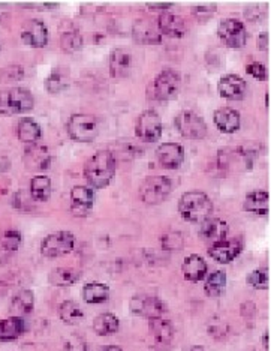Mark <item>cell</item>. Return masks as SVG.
Here are the masks:
<instances>
[{
    "label": "cell",
    "instance_id": "cell-1",
    "mask_svg": "<svg viewBox=\"0 0 271 351\" xmlns=\"http://www.w3.org/2000/svg\"><path fill=\"white\" fill-rule=\"evenodd\" d=\"M116 158L109 150H99L87 159L84 165V178L90 188H107L116 174Z\"/></svg>",
    "mask_w": 271,
    "mask_h": 351
},
{
    "label": "cell",
    "instance_id": "cell-2",
    "mask_svg": "<svg viewBox=\"0 0 271 351\" xmlns=\"http://www.w3.org/2000/svg\"><path fill=\"white\" fill-rule=\"evenodd\" d=\"M179 212L183 219L194 222V224H201L207 218L211 217L213 203L209 195L201 193V191H189L180 198Z\"/></svg>",
    "mask_w": 271,
    "mask_h": 351
},
{
    "label": "cell",
    "instance_id": "cell-3",
    "mask_svg": "<svg viewBox=\"0 0 271 351\" xmlns=\"http://www.w3.org/2000/svg\"><path fill=\"white\" fill-rule=\"evenodd\" d=\"M35 106L34 95L23 87L0 90V114L14 116L18 113H26Z\"/></svg>",
    "mask_w": 271,
    "mask_h": 351
},
{
    "label": "cell",
    "instance_id": "cell-4",
    "mask_svg": "<svg viewBox=\"0 0 271 351\" xmlns=\"http://www.w3.org/2000/svg\"><path fill=\"white\" fill-rule=\"evenodd\" d=\"M172 191V182L166 176H149L140 185V198L142 203L156 206L164 203Z\"/></svg>",
    "mask_w": 271,
    "mask_h": 351
},
{
    "label": "cell",
    "instance_id": "cell-5",
    "mask_svg": "<svg viewBox=\"0 0 271 351\" xmlns=\"http://www.w3.org/2000/svg\"><path fill=\"white\" fill-rule=\"evenodd\" d=\"M66 130L69 137L78 143H90L98 137V121L90 114L77 113L69 117Z\"/></svg>",
    "mask_w": 271,
    "mask_h": 351
},
{
    "label": "cell",
    "instance_id": "cell-6",
    "mask_svg": "<svg viewBox=\"0 0 271 351\" xmlns=\"http://www.w3.org/2000/svg\"><path fill=\"white\" fill-rule=\"evenodd\" d=\"M175 130L188 140H203L207 135L204 119L190 110H183L174 119Z\"/></svg>",
    "mask_w": 271,
    "mask_h": 351
},
{
    "label": "cell",
    "instance_id": "cell-7",
    "mask_svg": "<svg viewBox=\"0 0 271 351\" xmlns=\"http://www.w3.org/2000/svg\"><path fill=\"white\" fill-rule=\"evenodd\" d=\"M75 237L70 231H55L41 242V254L47 258H59L73 252Z\"/></svg>",
    "mask_w": 271,
    "mask_h": 351
},
{
    "label": "cell",
    "instance_id": "cell-8",
    "mask_svg": "<svg viewBox=\"0 0 271 351\" xmlns=\"http://www.w3.org/2000/svg\"><path fill=\"white\" fill-rule=\"evenodd\" d=\"M162 119L153 110H146L144 113H141L137 125H135V134H137V137L144 143L159 141L162 137Z\"/></svg>",
    "mask_w": 271,
    "mask_h": 351
},
{
    "label": "cell",
    "instance_id": "cell-9",
    "mask_svg": "<svg viewBox=\"0 0 271 351\" xmlns=\"http://www.w3.org/2000/svg\"><path fill=\"white\" fill-rule=\"evenodd\" d=\"M131 313L137 317L146 318V320H155V318L164 317L165 314V303L156 298L149 296V294H137L131 299L129 303Z\"/></svg>",
    "mask_w": 271,
    "mask_h": 351
},
{
    "label": "cell",
    "instance_id": "cell-10",
    "mask_svg": "<svg viewBox=\"0 0 271 351\" xmlns=\"http://www.w3.org/2000/svg\"><path fill=\"white\" fill-rule=\"evenodd\" d=\"M218 35L229 49H242L247 41V32L243 23L235 19H227L219 23Z\"/></svg>",
    "mask_w": 271,
    "mask_h": 351
},
{
    "label": "cell",
    "instance_id": "cell-11",
    "mask_svg": "<svg viewBox=\"0 0 271 351\" xmlns=\"http://www.w3.org/2000/svg\"><path fill=\"white\" fill-rule=\"evenodd\" d=\"M181 86V77L174 69H165L153 82V95L159 101H168L179 93Z\"/></svg>",
    "mask_w": 271,
    "mask_h": 351
},
{
    "label": "cell",
    "instance_id": "cell-12",
    "mask_svg": "<svg viewBox=\"0 0 271 351\" xmlns=\"http://www.w3.org/2000/svg\"><path fill=\"white\" fill-rule=\"evenodd\" d=\"M49 29H47L45 23L41 20H29L23 25L21 29V39L23 43L34 49H42L49 44Z\"/></svg>",
    "mask_w": 271,
    "mask_h": 351
},
{
    "label": "cell",
    "instance_id": "cell-13",
    "mask_svg": "<svg viewBox=\"0 0 271 351\" xmlns=\"http://www.w3.org/2000/svg\"><path fill=\"white\" fill-rule=\"evenodd\" d=\"M132 38L135 43L142 45H157L162 43V34L157 27V23L147 19L135 21L132 27Z\"/></svg>",
    "mask_w": 271,
    "mask_h": 351
},
{
    "label": "cell",
    "instance_id": "cell-14",
    "mask_svg": "<svg viewBox=\"0 0 271 351\" xmlns=\"http://www.w3.org/2000/svg\"><path fill=\"white\" fill-rule=\"evenodd\" d=\"M94 203V194L89 186H74L70 189V212L77 218L90 215Z\"/></svg>",
    "mask_w": 271,
    "mask_h": 351
},
{
    "label": "cell",
    "instance_id": "cell-15",
    "mask_svg": "<svg viewBox=\"0 0 271 351\" xmlns=\"http://www.w3.org/2000/svg\"><path fill=\"white\" fill-rule=\"evenodd\" d=\"M243 251V242L238 239H227V241L214 243L209 248V255L220 265L233 263Z\"/></svg>",
    "mask_w": 271,
    "mask_h": 351
},
{
    "label": "cell",
    "instance_id": "cell-16",
    "mask_svg": "<svg viewBox=\"0 0 271 351\" xmlns=\"http://www.w3.org/2000/svg\"><path fill=\"white\" fill-rule=\"evenodd\" d=\"M156 158L166 170H177L185 161V149L179 143H164L156 150Z\"/></svg>",
    "mask_w": 271,
    "mask_h": 351
},
{
    "label": "cell",
    "instance_id": "cell-17",
    "mask_svg": "<svg viewBox=\"0 0 271 351\" xmlns=\"http://www.w3.org/2000/svg\"><path fill=\"white\" fill-rule=\"evenodd\" d=\"M229 227L223 219L220 218H207L204 222H201V228H199V236L203 237V241L207 243L214 245L223 242L228 239Z\"/></svg>",
    "mask_w": 271,
    "mask_h": 351
},
{
    "label": "cell",
    "instance_id": "cell-18",
    "mask_svg": "<svg viewBox=\"0 0 271 351\" xmlns=\"http://www.w3.org/2000/svg\"><path fill=\"white\" fill-rule=\"evenodd\" d=\"M25 165L31 171H44L51 164V155L47 146L41 145H29L23 155Z\"/></svg>",
    "mask_w": 271,
    "mask_h": 351
},
{
    "label": "cell",
    "instance_id": "cell-19",
    "mask_svg": "<svg viewBox=\"0 0 271 351\" xmlns=\"http://www.w3.org/2000/svg\"><path fill=\"white\" fill-rule=\"evenodd\" d=\"M218 90L225 99H240L247 90V83L237 74H228L222 77L218 83Z\"/></svg>",
    "mask_w": 271,
    "mask_h": 351
},
{
    "label": "cell",
    "instance_id": "cell-20",
    "mask_svg": "<svg viewBox=\"0 0 271 351\" xmlns=\"http://www.w3.org/2000/svg\"><path fill=\"white\" fill-rule=\"evenodd\" d=\"M213 121H214V125L218 126V130L225 134L237 132L240 130V125H242L240 113L231 107H222L214 111Z\"/></svg>",
    "mask_w": 271,
    "mask_h": 351
},
{
    "label": "cell",
    "instance_id": "cell-21",
    "mask_svg": "<svg viewBox=\"0 0 271 351\" xmlns=\"http://www.w3.org/2000/svg\"><path fill=\"white\" fill-rule=\"evenodd\" d=\"M157 27L161 30L162 35H166L170 38H181L186 34L185 21L181 17L170 12H161L157 17Z\"/></svg>",
    "mask_w": 271,
    "mask_h": 351
},
{
    "label": "cell",
    "instance_id": "cell-22",
    "mask_svg": "<svg viewBox=\"0 0 271 351\" xmlns=\"http://www.w3.org/2000/svg\"><path fill=\"white\" fill-rule=\"evenodd\" d=\"M207 269L209 267H207L205 260L198 254L189 255V257H186L181 265L183 275H185V278L190 282L203 281L207 275Z\"/></svg>",
    "mask_w": 271,
    "mask_h": 351
},
{
    "label": "cell",
    "instance_id": "cell-23",
    "mask_svg": "<svg viewBox=\"0 0 271 351\" xmlns=\"http://www.w3.org/2000/svg\"><path fill=\"white\" fill-rule=\"evenodd\" d=\"M132 66L131 53L125 49H116L109 54V73L114 78L127 77Z\"/></svg>",
    "mask_w": 271,
    "mask_h": 351
},
{
    "label": "cell",
    "instance_id": "cell-24",
    "mask_svg": "<svg viewBox=\"0 0 271 351\" xmlns=\"http://www.w3.org/2000/svg\"><path fill=\"white\" fill-rule=\"evenodd\" d=\"M21 234L17 230H10L0 236V265L10 261L21 245Z\"/></svg>",
    "mask_w": 271,
    "mask_h": 351
},
{
    "label": "cell",
    "instance_id": "cell-25",
    "mask_svg": "<svg viewBox=\"0 0 271 351\" xmlns=\"http://www.w3.org/2000/svg\"><path fill=\"white\" fill-rule=\"evenodd\" d=\"M149 330L150 335L153 337L159 344H170V342L174 339L175 329L170 320H166L164 317L155 318V320L149 322Z\"/></svg>",
    "mask_w": 271,
    "mask_h": 351
},
{
    "label": "cell",
    "instance_id": "cell-26",
    "mask_svg": "<svg viewBox=\"0 0 271 351\" xmlns=\"http://www.w3.org/2000/svg\"><path fill=\"white\" fill-rule=\"evenodd\" d=\"M17 135L18 140L25 145H36V143L41 140L42 130L36 121L30 117H23L20 119L18 126H17Z\"/></svg>",
    "mask_w": 271,
    "mask_h": 351
},
{
    "label": "cell",
    "instance_id": "cell-27",
    "mask_svg": "<svg viewBox=\"0 0 271 351\" xmlns=\"http://www.w3.org/2000/svg\"><path fill=\"white\" fill-rule=\"evenodd\" d=\"M25 330L26 324L21 317H10L0 320V341L2 342L18 339Z\"/></svg>",
    "mask_w": 271,
    "mask_h": 351
},
{
    "label": "cell",
    "instance_id": "cell-28",
    "mask_svg": "<svg viewBox=\"0 0 271 351\" xmlns=\"http://www.w3.org/2000/svg\"><path fill=\"white\" fill-rule=\"evenodd\" d=\"M243 209L249 213L258 215V217L267 215L268 213V193L267 191H252V193L247 194L244 198Z\"/></svg>",
    "mask_w": 271,
    "mask_h": 351
},
{
    "label": "cell",
    "instance_id": "cell-29",
    "mask_svg": "<svg viewBox=\"0 0 271 351\" xmlns=\"http://www.w3.org/2000/svg\"><path fill=\"white\" fill-rule=\"evenodd\" d=\"M35 308V294L31 290H20L15 294L12 302H11V311L14 317H21L31 314V311Z\"/></svg>",
    "mask_w": 271,
    "mask_h": 351
},
{
    "label": "cell",
    "instance_id": "cell-30",
    "mask_svg": "<svg viewBox=\"0 0 271 351\" xmlns=\"http://www.w3.org/2000/svg\"><path fill=\"white\" fill-rule=\"evenodd\" d=\"M51 197V180L47 176H35L30 180V198L38 203L49 202Z\"/></svg>",
    "mask_w": 271,
    "mask_h": 351
},
{
    "label": "cell",
    "instance_id": "cell-31",
    "mask_svg": "<svg viewBox=\"0 0 271 351\" xmlns=\"http://www.w3.org/2000/svg\"><path fill=\"white\" fill-rule=\"evenodd\" d=\"M118 327H120V322L118 318L111 314V313H102L99 314L93 322V330L99 337H109V335H114L118 332Z\"/></svg>",
    "mask_w": 271,
    "mask_h": 351
},
{
    "label": "cell",
    "instance_id": "cell-32",
    "mask_svg": "<svg viewBox=\"0 0 271 351\" xmlns=\"http://www.w3.org/2000/svg\"><path fill=\"white\" fill-rule=\"evenodd\" d=\"M227 290V274L225 270H214L205 279L204 291L209 298H220Z\"/></svg>",
    "mask_w": 271,
    "mask_h": 351
},
{
    "label": "cell",
    "instance_id": "cell-33",
    "mask_svg": "<svg viewBox=\"0 0 271 351\" xmlns=\"http://www.w3.org/2000/svg\"><path fill=\"white\" fill-rule=\"evenodd\" d=\"M83 299L90 305H99L109 299V287L101 282L86 284L83 289Z\"/></svg>",
    "mask_w": 271,
    "mask_h": 351
},
{
    "label": "cell",
    "instance_id": "cell-34",
    "mask_svg": "<svg viewBox=\"0 0 271 351\" xmlns=\"http://www.w3.org/2000/svg\"><path fill=\"white\" fill-rule=\"evenodd\" d=\"M79 278H81V274L73 267H57L49 275V281L55 287H70L77 284Z\"/></svg>",
    "mask_w": 271,
    "mask_h": 351
},
{
    "label": "cell",
    "instance_id": "cell-35",
    "mask_svg": "<svg viewBox=\"0 0 271 351\" xmlns=\"http://www.w3.org/2000/svg\"><path fill=\"white\" fill-rule=\"evenodd\" d=\"M59 317L66 324H78L84 320V313L74 300H65L59 305Z\"/></svg>",
    "mask_w": 271,
    "mask_h": 351
},
{
    "label": "cell",
    "instance_id": "cell-36",
    "mask_svg": "<svg viewBox=\"0 0 271 351\" xmlns=\"http://www.w3.org/2000/svg\"><path fill=\"white\" fill-rule=\"evenodd\" d=\"M83 36L75 30L65 32V34L60 36V47L65 53H77L83 49Z\"/></svg>",
    "mask_w": 271,
    "mask_h": 351
},
{
    "label": "cell",
    "instance_id": "cell-37",
    "mask_svg": "<svg viewBox=\"0 0 271 351\" xmlns=\"http://www.w3.org/2000/svg\"><path fill=\"white\" fill-rule=\"evenodd\" d=\"M45 87L50 93L55 95L63 92L68 87V75L63 74L62 71H54L53 74L49 75L45 80Z\"/></svg>",
    "mask_w": 271,
    "mask_h": 351
},
{
    "label": "cell",
    "instance_id": "cell-38",
    "mask_svg": "<svg viewBox=\"0 0 271 351\" xmlns=\"http://www.w3.org/2000/svg\"><path fill=\"white\" fill-rule=\"evenodd\" d=\"M246 281L255 290H267L268 289V270L266 267L255 269L249 275H247Z\"/></svg>",
    "mask_w": 271,
    "mask_h": 351
},
{
    "label": "cell",
    "instance_id": "cell-39",
    "mask_svg": "<svg viewBox=\"0 0 271 351\" xmlns=\"http://www.w3.org/2000/svg\"><path fill=\"white\" fill-rule=\"evenodd\" d=\"M183 236L180 233H166L165 236H162V248L168 250V251H175V250H181L183 248Z\"/></svg>",
    "mask_w": 271,
    "mask_h": 351
},
{
    "label": "cell",
    "instance_id": "cell-40",
    "mask_svg": "<svg viewBox=\"0 0 271 351\" xmlns=\"http://www.w3.org/2000/svg\"><path fill=\"white\" fill-rule=\"evenodd\" d=\"M23 75H25L23 68L18 65H12L2 71V74H0V77H2L0 78V82H18V80L23 78Z\"/></svg>",
    "mask_w": 271,
    "mask_h": 351
},
{
    "label": "cell",
    "instance_id": "cell-41",
    "mask_svg": "<svg viewBox=\"0 0 271 351\" xmlns=\"http://www.w3.org/2000/svg\"><path fill=\"white\" fill-rule=\"evenodd\" d=\"M216 11H218V6L214 3L213 5H199V6L192 8V14L201 21L209 20Z\"/></svg>",
    "mask_w": 271,
    "mask_h": 351
},
{
    "label": "cell",
    "instance_id": "cell-42",
    "mask_svg": "<svg viewBox=\"0 0 271 351\" xmlns=\"http://www.w3.org/2000/svg\"><path fill=\"white\" fill-rule=\"evenodd\" d=\"M246 73L249 74V75H252L253 78L261 80V82H264V80H267V68L262 65V63H259V62H252L250 65H247Z\"/></svg>",
    "mask_w": 271,
    "mask_h": 351
},
{
    "label": "cell",
    "instance_id": "cell-43",
    "mask_svg": "<svg viewBox=\"0 0 271 351\" xmlns=\"http://www.w3.org/2000/svg\"><path fill=\"white\" fill-rule=\"evenodd\" d=\"M65 351H87L86 341L78 337H70L65 342Z\"/></svg>",
    "mask_w": 271,
    "mask_h": 351
},
{
    "label": "cell",
    "instance_id": "cell-44",
    "mask_svg": "<svg viewBox=\"0 0 271 351\" xmlns=\"http://www.w3.org/2000/svg\"><path fill=\"white\" fill-rule=\"evenodd\" d=\"M261 10H266V6L252 5V6H249V8H246V11H244L246 19H249V20H252V21L259 20L261 15L266 14V12H261Z\"/></svg>",
    "mask_w": 271,
    "mask_h": 351
},
{
    "label": "cell",
    "instance_id": "cell-45",
    "mask_svg": "<svg viewBox=\"0 0 271 351\" xmlns=\"http://www.w3.org/2000/svg\"><path fill=\"white\" fill-rule=\"evenodd\" d=\"M257 314V306H255L253 302H244L242 305V315L244 318H253Z\"/></svg>",
    "mask_w": 271,
    "mask_h": 351
},
{
    "label": "cell",
    "instance_id": "cell-46",
    "mask_svg": "<svg viewBox=\"0 0 271 351\" xmlns=\"http://www.w3.org/2000/svg\"><path fill=\"white\" fill-rule=\"evenodd\" d=\"M257 47H258L259 51H264V53L268 51V34H267V32H262V34L258 35Z\"/></svg>",
    "mask_w": 271,
    "mask_h": 351
},
{
    "label": "cell",
    "instance_id": "cell-47",
    "mask_svg": "<svg viewBox=\"0 0 271 351\" xmlns=\"http://www.w3.org/2000/svg\"><path fill=\"white\" fill-rule=\"evenodd\" d=\"M23 8H31V10H39V11H45V10H54V8H57V3H34L30 6H25L21 5Z\"/></svg>",
    "mask_w": 271,
    "mask_h": 351
},
{
    "label": "cell",
    "instance_id": "cell-48",
    "mask_svg": "<svg viewBox=\"0 0 271 351\" xmlns=\"http://www.w3.org/2000/svg\"><path fill=\"white\" fill-rule=\"evenodd\" d=\"M174 3H147V8L151 11H161V12H166V10H170Z\"/></svg>",
    "mask_w": 271,
    "mask_h": 351
},
{
    "label": "cell",
    "instance_id": "cell-49",
    "mask_svg": "<svg viewBox=\"0 0 271 351\" xmlns=\"http://www.w3.org/2000/svg\"><path fill=\"white\" fill-rule=\"evenodd\" d=\"M96 351H123L118 346H103L96 348Z\"/></svg>",
    "mask_w": 271,
    "mask_h": 351
},
{
    "label": "cell",
    "instance_id": "cell-50",
    "mask_svg": "<svg viewBox=\"0 0 271 351\" xmlns=\"http://www.w3.org/2000/svg\"><path fill=\"white\" fill-rule=\"evenodd\" d=\"M6 12H8V6L5 3H0V21L5 19Z\"/></svg>",
    "mask_w": 271,
    "mask_h": 351
},
{
    "label": "cell",
    "instance_id": "cell-51",
    "mask_svg": "<svg viewBox=\"0 0 271 351\" xmlns=\"http://www.w3.org/2000/svg\"><path fill=\"white\" fill-rule=\"evenodd\" d=\"M262 344H264L266 351H268V332L264 333V338H262Z\"/></svg>",
    "mask_w": 271,
    "mask_h": 351
},
{
    "label": "cell",
    "instance_id": "cell-52",
    "mask_svg": "<svg viewBox=\"0 0 271 351\" xmlns=\"http://www.w3.org/2000/svg\"><path fill=\"white\" fill-rule=\"evenodd\" d=\"M189 351H207L203 346H195V347H192V348H190Z\"/></svg>",
    "mask_w": 271,
    "mask_h": 351
},
{
    "label": "cell",
    "instance_id": "cell-53",
    "mask_svg": "<svg viewBox=\"0 0 271 351\" xmlns=\"http://www.w3.org/2000/svg\"><path fill=\"white\" fill-rule=\"evenodd\" d=\"M250 351H253V350H250Z\"/></svg>",
    "mask_w": 271,
    "mask_h": 351
}]
</instances>
